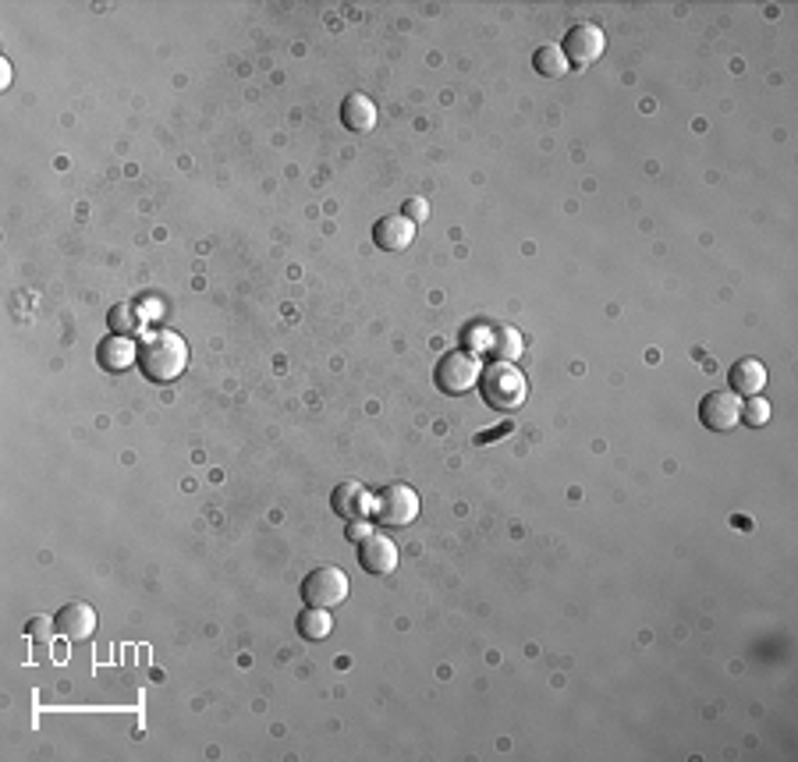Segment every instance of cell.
<instances>
[{
	"mask_svg": "<svg viewBox=\"0 0 798 762\" xmlns=\"http://www.w3.org/2000/svg\"><path fill=\"white\" fill-rule=\"evenodd\" d=\"M564 57H568V64L572 68H589L593 61H600V54L607 50V36H603L600 25L593 22H579L568 29V36H564Z\"/></svg>",
	"mask_w": 798,
	"mask_h": 762,
	"instance_id": "obj_6",
	"label": "cell"
},
{
	"mask_svg": "<svg viewBox=\"0 0 798 762\" xmlns=\"http://www.w3.org/2000/svg\"><path fill=\"white\" fill-rule=\"evenodd\" d=\"M302 599L306 607L334 610L348 599V575L334 564H323V568L309 571L306 582H302Z\"/></svg>",
	"mask_w": 798,
	"mask_h": 762,
	"instance_id": "obj_5",
	"label": "cell"
},
{
	"mask_svg": "<svg viewBox=\"0 0 798 762\" xmlns=\"http://www.w3.org/2000/svg\"><path fill=\"white\" fill-rule=\"evenodd\" d=\"M341 125L355 135H366L376 128V103L362 93H352L345 103H341Z\"/></svg>",
	"mask_w": 798,
	"mask_h": 762,
	"instance_id": "obj_13",
	"label": "cell"
},
{
	"mask_svg": "<svg viewBox=\"0 0 798 762\" xmlns=\"http://www.w3.org/2000/svg\"><path fill=\"white\" fill-rule=\"evenodd\" d=\"M110 323H114V334H132V330H139V316H135L132 305L110 309Z\"/></svg>",
	"mask_w": 798,
	"mask_h": 762,
	"instance_id": "obj_18",
	"label": "cell"
},
{
	"mask_svg": "<svg viewBox=\"0 0 798 762\" xmlns=\"http://www.w3.org/2000/svg\"><path fill=\"white\" fill-rule=\"evenodd\" d=\"M767 419L770 405L763 397H749V405H742V422H749V426H767Z\"/></svg>",
	"mask_w": 798,
	"mask_h": 762,
	"instance_id": "obj_19",
	"label": "cell"
},
{
	"mask_svg": "<svg viewBox=\"0 0 798 762\" xmlns=\"http://www.w3.org/2000/svg\"><path fill=\"white\" fill-rule=\"evenodd\" d=\"M373 518L376 525L387 529H405L419 518V493L405 483H391L373 497Z\"/></svg>",
	"mask_w": 798,
	"mask_h": 762,
	"instance_id": "obj_4",
	"label": "cell"
},
{
	"mask_svg": "<svg viewBox=\"0 0 798 762\" xmlns=\"http://www.w3.org/2000/svg\"><path fill=\"white\" fill-rule=\"evenodd\" d=\"M479 376H483V362L476 358V351H458V348L440 355L437 369H433V383L447 397H462L469 390H476Z\"/></svg>",
	"mask_w": 798,
	"mask_h": 762,
	"instance_id": "obj_3",
	"label": "cell"
},
{
	"mask_svg": "<svg viewBox=\"0 0 798 762\" xmlns=\"http://www.w3.org/2000/svg\"><path fill=\"white\" fill-rule=\"evenodd\" d=\"M139 369L149 383H174L188 369V344L174 330L149 334L139 348Z\"/></svg>",
	"mask_w": 798,
	"mask_h": 762,
	"instance_id": "obj_1",
	"label": "cell"
},
{
	"mask_svg": "<svg viewBox=\"0 0 798 762\" xmlns=\"http://www.w3.org/2000/svg\"><path fill=\"white\" fill-rule=\"evenodd\" d=\"M373 242L384 252H401L415 242V224L405 217V213H387V217L376 220Z\"/></svg>",
	"mask_w": 798,
	"mask_h": 762,
	"instance_id": "obj_9",
	"label": "cell"
},
{
	"mask_svg": "<svg viewBox=\"0 0 798 762\" xmlns=\"http://www.w3.org/2000/svg\"><path fill=\"white\" fill-rule=\"evenodd\" d=\"M486 344H490V351L501 358V362H511V358L522 355V337L508 327H493L490 334H486Z\"/></svg>",
	"mask_w": 798,
	"mask_h": 762,
	"instance_id": "obj_17",
	"label": "cell"
},
{
	"mask_svg": "<svg viewBox=\"0 0 798 762\" xmlns=\"http://www.w3.org/2000/svg\"><path fill=\"white\" fill-rule=\"evenodd\" d=\"M96 355H100V366L107 369V373H125L132 362H139V348H135L125 334H110L107 341L96 348Z\"/></svg>",
	"mask_w": 798,
	"mask_h": 762,
	"instance_id": "obj_12",
	"label": "cell"
},
{
	"mask_svg": "<svg viewBox=\"0 0 798 762\" xmlns=\"http://www.w3.org/2000/svg\"><path fill=\"white\" fill-rule=\"evenodd\" d=\"M532 68L540 71L543 78H561V75H568V57H564V50L561 47H554V43H547V47H540L536 54H532Z\"/></svg>",
	"mask_w": 798,
	"mask_h": 762,
	"instance_id": "obj_16",
	"label": "cell"
},
{
	"mask_svg": "<svg viewBox=\"0 0 798 762\" xmlns=\"http://www.w3.org/2000/svg\"><path fill=\"white\" fill-rule=\"evenodd\" d=\"M54 621H57V631H61L68 642H86L96 631V610L89 607V603H79V599H75V603H64Z\"/></svg>",
	"mask_w": 798,
	"mask_h": 762,
	"instance_id": "obj_10",
	"label": "cell"
},
{
	"mask_svg": "<svg viewBox=\"0 0 798 762\" xmlns=\"http://www.w3.org/2000/svg\"><path fill=\"white\" fill-rule=\"evenodd\" d=\"M699 419L713 433H731L742 422V397L735 390H710L699 405Z\"/></svg>",
	"mask_w": 798,
	"mask_h": 762,
	"instance_id": "obj_7",
	"label": "cell"
},
{
	"mask_svg": "<svg viewBox=\"0 0 798 762\" xmlns=\"http://www.w3.org/2000/svg\"><path fill=\"white\" fill-rule=\"evenodd\" d=\"M767 387V369L759 358H742L731 366V390L738 397H759V390Z\"/></svg>",
	"mask_w": 798,
	"mask_h": 762,
	"instance_id": "obj_14",
	"label": "cell"
},
{
	"mask_svg": "<svg viewBox=\"0 0 798 762\" xmlns=\"http://www.w3.org/2000/svg\"><path fill=\"white\" fill-rule=\"evenodd\" d=\"M479 390H483V401L493 412H518L529 397V383L518 373L511 362H497L479 376Z\"/></svg>",
	"mask_w": 798,
	"mask_h": 762,
	"instance_id": "obj_2",
	"label": "cell"
},
{
	"mask_svg": "<svg viewBox=\"0 0 798 762\" xmlns=\"http://www.w3.org/2000/svg\"><path fill=\"white\" fill-rule=\"evenodd\" d=\"M57 631V621H50V617H32L29 624H25V635L32 638V642H50Z\"/></svg>",
	"mask_w": 798,
	"mask_h": 762,
	"instance_id": "obj_20",
	"label": "cell"
},
{
	"mask_svg": "<svg viewBox=\"0 0 798 762\" xmlns=\"http://www.w3.org/2000/svg\"><path fill=\"white\" fill-rule=\"evenodd\" d=\"M398 560H401L398 543H394L387 532H369L366 539H359V564L366 575H376V578L391 575V571L398 568Z\"/></svg>",
	"mask_w": 798,
	"mask_h": 762,
	"instance_id": "obj_8",
	"label": "cell"
},
{
	"mask_svg": "<svg viewBox=\"0 0 798 762\" xmlns=\"http://www.w3.org/2000/svg\"><path fill=\"white\" fill-rule=\"evenodd\" d=\"M295 628H298V635L306 638V642H323V638H330V631H334V621H330L327 610L309 607V610H302V614H298Z\"/></svg>",
	"mask_w": 798,
	"mask_h": 762,
	"instance_id": "obj_15",
	"label": "cell"
},
{
	"mask_svg": "<svg viewBox=\"0 0 798 762\" xmlns=\"http://www.w3.org/2000/svg\"><path fill=\"white\" fill-rule=\"evenodd\" d=\"M401 213H405V217L412 220V224H419V220H423L426 213H430V206H426L423 199H408V203L401 206Z\"/></svg>",
	"mask_w": 798,
	"mask_h": 762,
	"instance_id": "obj_21",
	"label": "cell"
},
{
	"mask_svg": "<svg viewBox=\"0 0 798 762\" xmlns=\"http://www.w3.org/2000/svg\"><path fill=\"white\" fill-rule=\"evenodd\" d=\"M334 511L345 521L366 518V514H373V493L362 483H341L334 490Z\"/></svg>",
	"mask_w": 798,
	"mask_h": 762,
	"instance_id": "obj_11",
	"label": "cell"
}]
</instances>
